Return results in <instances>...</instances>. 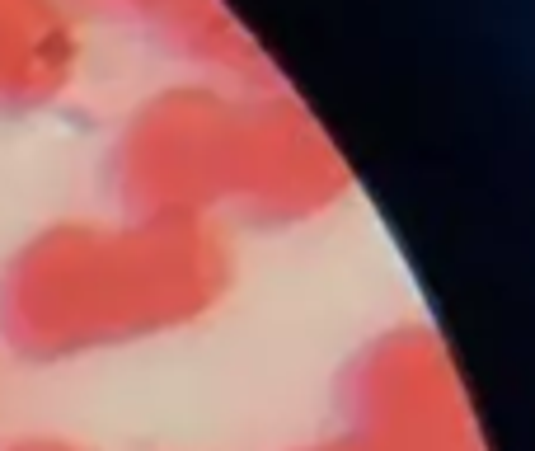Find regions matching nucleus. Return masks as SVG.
I'll list each match as a JSON object with an SVG mask.
<instances>
[{
	"mask_svg": "<svg viewBox=\"0 0 535 451\" xmlns=\"http://www.w3.org/2000/svg\"><path fill=\"white\" fill-rule=\"evenodd\" d=\"M287 451H376L367 437H357L352 428L343 433H329V437H315V442H301V447H287Z\"/></svg>",
	"mask_w": 535,
	"mask_h": 451,
	"instance_id": "1a4fd4ad",
	"label": "nucleus"
},
{
	"mask_svg": "<svg viewBox=\"0 0 535 451\" xmlns=\"http://www.w3.org/2000/svg\"><path fill=\"white\" fill-rule=\"evenodd\" d=\"M230 292L235 245L221 221L57 217L0 259V339L57 367L184 334Z\"/></svg>",
	"mask_w": 535,
	"mask_h": 451,
	"instance_id": "f257e3e1",
	"label": "nucleus"
},
{
	"mask_svg": "<svg viewBox=\"0 0 535 451\" xmlns=\"http://www.w3.org/2000/svg\"><path fill=\"white\" fill-rule=\"evenodd\" d=\"M0 451H94V447L80 442V437H71V433H19Z\"/></svg>",
	"mask_w": 535,
	"mask_h": 451,
	"instance_id": "6e6552de",
	"label": "nucleus"
},
{
	"mask_svg": "<svg viewBox=\"0 0 535 451\" xmlns=\"http://www.w3.org/2000/svg\"><path fill=\"white\" fill-rule=\"evenodd\" d=\"M338 409L376 451H489L451 348L423 320L362 339L338 372Z\"/></svg>",
	"mask_w": 535,
	"mask_h": 451,
	"instance_id": "7ed1b4c3",
	"label": "nucleus"
},
{
	"mask_svg": "<svg viewBox=\"0 0 535 451\" xmlns=\"http://www.w3.org/2000/svg\"><path fill=\"white\" fill-rule=\"evenodd\" d=\"M80 19H127V24H141L151 15L155 0H66Z\"/></svg>",
	"mask_w": 535,
	"mask_h": 451,
	"instance_id": "0eeeda50",
	"label": "nucleus"
},
{
	"mask_svg": "<svg viewBox=\"0 0 535 451\" xmlns=\"http://www.w3.org/2000/svg\"><path fill=\"white\" fill-rule=\"evenodd\" d=\"M240 94L212 80H169L141 94L108 141L104 179L118 212L221 221L235 188Z\"/></svg>",
	"mask_w": 535,
	"mask_h": 451,
	"instance_id": "f03ea898",
	"label": "nucleus"
},
{
	"mask_svg": "<svg viewBox=\"0 0 535 451\" xmlns=\"http://www.w3.org/2000/svg\"><path fill=\"white\" fill-rule=\"evenodd\" d=\"M352 165L287 85L240 94V151L230 217L259 231H296L352 198Z\"/></svg>",
	"mask_w": 535,
	"mask_h": 451,
	"instance_id": "20e7f679",
	"label": "nucleus"
},
{
	"mask_svg": "<svg viewBox=\"0 0 535 451\" xmlns=\"http://www.w3.org/2000/svg\"><path fill=\"white\" fill-rule=\"evenodd\" d=\"M85 76V19L66 0H0V118L57 109Z\"/></svg>",
	"mask_w": 535,
	"mask_h": 451,
	"instance_id": "39448f33",
	"label": "nucleus"
},
{
	"mask_svg": "<svg viewBox=\"0 0 535 451\" xmlns=\"http://www.w3.org/2000/svg\"><path fill=\"white\" fill-rule=\"evenodd\" d=\"M137 29L193 80H212L235 94L282 85L268 47L245 29V19L226 0H155Z\"/></svg>",
	"mask_w": 535,
	"mask_h": 451,
	"instance_id": "423d86ee",
	"label": "nucleus"
}]
</instances>
